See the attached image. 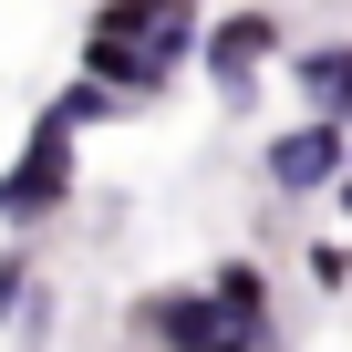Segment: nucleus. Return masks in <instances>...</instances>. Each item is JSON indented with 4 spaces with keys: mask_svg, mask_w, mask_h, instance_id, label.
I'll return each instance as SVG.
<instances>
[{
    "mask_svg": "<svg viewBox=\"0 0 352 352\" xmlns=\"http://www.w3.org/2000/svg\"><path fill=\"white\" fill-rule=\"evenodd\" d=\"M73 124H52V114H32V135H21V155L0 166V228H42V218H63L73 208V187H83V166H73Z\"/></svg>",
    "mask_w": 352,
    "mask_h": 352,
    "instance_id": "nucleus-1",
    "label": "nucleus"
},
{
    "mask_svg": "<svg viewBox=\"0 0 352 352\" xmlns=\"http://www.w3.org/2000/svg\"><path fill=\"white\" fill-rule=\"evenodd\" d=\"M280 11H259V0H249V11H218V21H197V73H208V94L228 104V114H249L259 104V73L280 63Z\"/></svg>",
    "mask_w": 352,
    "mask_h": 352,
    "instance_id": "nucleus-2",
    "label": "nucleus"
},
{
    "mask_svg": "<svg viewBox=\"0 0 352 352\" xmlns=\"http://www.w3.org/2000/svg\"><path fill=\"white\" fill-rule=\"evenodd\" d=\"M83 73L114 83L124 104H155L166 94V73L145 63V0H104V11L83 21Z\"/></svg>",
    "mask_w": 352,
    "mask_h": 352,
    "instance_id": "nucleus-3",
    "label": "nucleus"
},
{
    "mask_svg": "<svg viewBox=\"0 0 352 352\" xmlns=\"http://www.w3.org/2000/svg\"><path fill=\"white\" fill-rule=\"evenodd\" d=\"M342 155H352V124H321V114H300V124H280L270 145H259V176L280 197H321L331 176H342Z\"/></svg>",
    "mask_w": 352,
    "mask_h": 352,
    "instance_id": "nucleus-4",
    "label": "nucleus"
},
{
    "mask_svg": "<svg viewBox=\"0 0 352 352\" xmlns=\"http://www.w3.org/2000/svg\"><path fill=\"white\" fill-rule=\"evenodd\" d=\"M135 331H145L155 352H187V342H218V331H239V321L218 311V290H208V280H176V290H155V300L135 311Z\"/></svg>",
    "mask_w": 352,
    "mask_h": 352,
    "instance_id": "nucleus-5",
    "label": "nucleus"
},
{
    "mask_svg": "<svg viewBox=\"0 0 352 352\" xmlns=\"http://www.w3.org/2000/svg\"><path fill=\"white\" fill-rule=\"evenodd\" d=\"M280 73H290L300 114H321V124H352V42H300V52H280Z\"/></svg>",
    "mask_w": 352,
    "mask_h": 352,
    "instance_id": "nucleus-6",
    "label": "nucleus"
},
{
    "mask_svg": "<svg viewBox=\"0 0 352 352\" xmlns=\"http://www.w3.org/2000/svg\"><path fill=\"white\" fill-rule=\"evenodd\" d=\"M208 290H218V311H228L239 331H259V342H270V270H259V259H218V270H208Z\"/></svg>",
    "mask_w": 352,
    "mask_h": 352,
    "instance_id": "nucleus-7",
    "label": "nucleus"
},
{
    "mask_svg": "<svg viewBox=\"0 0 352 352\" xmlns=\"http://www.w3.org/2000/svg\"><path fill=\"white\" fill-rule=\"evenodd\" d=\"M42 114H52V124H73V135H83V124H114V114H124V94H114V83H94V73H73V83H63V94H52V104H42Z\"/></svg>",
    "mask_w": 352,
    "mask_h": 352,
    "instance_id": "nucleus-8",
    "label": "nucleus"
},
{
    "mask_svg": "<svg viewBox=\"0 0 352 352\" xmlns=\"http://www.w3.org/2000/svg\"><path fill=\"white\" fill-rule=\"evenodd\" d=\"M311 280H321V290H342V280H352V249H342V239H321V249H311Z\"/></svg>",
    "mask_w": 352,
    "mask_h": 352,
    "instance_id": "nucleus-9",
    "label": "nucleus"
},
{
    "mask_svg": "<svg viewBox=\"0 0 352 352\" xmlns=\"http://www.w3.org/2000/svg\"><path fill=\"white\" fill-rule=\"evenodd\" d=\"M21 290H32V259L11 249V259H0V321H11V311H21Z\"/></svg>",
    "mask_w": 352,
    "mask_h": 352,
    "instance_id": "nucleus-10",
    "label": "nucleus"
},
{
    "mask_svg": "<svg viewBox=\"0 0 352 352\" xmlns=\"http://www.w3.org/2000/svg\"><path fill=\"white\" fill-rule=\"evenodd\" d=\"M187 352H270L259 331H218V342H187Z\"/></svg>",
    "mask_w": 352,
    "mask_h": 352,
    "instance_id": "nucleus-11",
    "label": "nucleus"
},
{
    "mask_svg": "<svg viewBox=\"0 0 352 352\" xmlns=\"http://www.w3.org/2000/svg\"><path fill=\"white\" fill-rule=\"evenodd\" d=\"M145 11H166V0H145Z\"/></svg>",
    "mask_w": 352,
    "mask_h": 352,
    "instance_id": "nucleus-12",
    "label": "nucleus"
}]
</instances>
